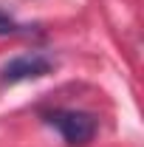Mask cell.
<instances>
[{"label": "cell", "mask_w": 144, "mask_h": 147, "mask_svg": "<svg viewBox=\"0 0 144 147\" xmlns=\"http://www.w3.org/2000/svg\"><path fill=\"white\" fill-rule=\"evenodd\" d=\"M45 122L68 142V144H88L96 133V119L85 110H51Z\"/></svg>", "instance_id": "cell-1"}, {"label": "cell", "mask_w": 144, "mask_h": 147, "mask_svg": "<svg viewBox=\"0 0 144 147\" xmlns=\"http://www.w3.org/2000/svg\"><path fill=\"white\" fill-rule=\"evenodd\" d=\"M14 31H17V23H14V20L9 17V14H6L3 9H0V37H6V34H14Z\"/></svg>", "instance_id": "cell-3"}, {"label": "cell", "mask_w": 144, "mask_h": 147, "mask_svg": "<svg viewBox=\"0 0 144 147\" xmlns=\"http://www.w3.org/2000/svg\"><path fill=\"white\" fill-rule=\"evenodd\" d=\"M51 68H54V62L42 54H20L3 65L0 82L3 85H17V82H26V79H40V76L51 74Z\"/></svg>", "instance_id": "cell-2"}]
</instances>
